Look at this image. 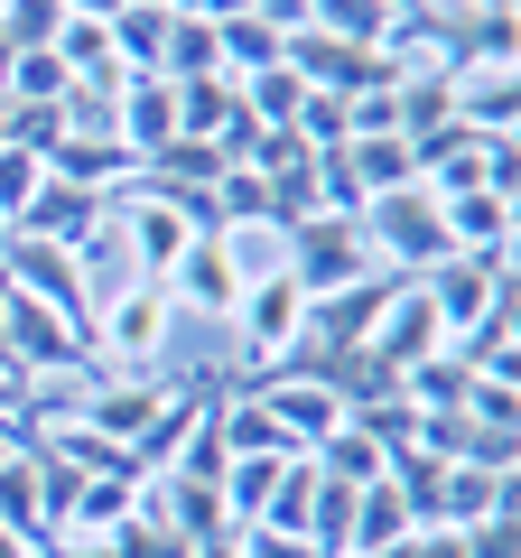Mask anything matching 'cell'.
<instances>
[{"label": "cell", "mask_w": 521, "mask_h": 558, "mask_svg": "<svg viewBox=\"0 0 521 558\" xmlns=\"http://www.w3.org/2000/svg\"><path fill=\"white\" fill-rule=\"evenodd\" d=\"M233 549H242V558H317L299 531H233Z\"/></svg>", "instance_id": "38"}, {"label": "cell", "mask_w": 521, "mask_h": 558, "mask_svg": "<svg viewBox=\"0 0 521 558\" xmlns=\"http://www.w3.org/2000/svg\"><path fill=\"white\" fill-rule=\"evenodd\" d=\"M252 149H260V121L233 102V112L215 121V159H223V168H252Z\"/></svg>", "instance_id": "37"}, {"label": "cell", "mask_w": 521, "mask_h": 558, "mask_svg": "<svg viewBox=\"0 0 521 558\" xmlns=\"http://www.w3.org/2000/svg\"><path fill=\"white\" fill-rule=\"evenodd\" d=\"M391 289H401L391 270H363L354 289H326V299H307V326H299V336L317 344V354H354V344L373 336V317L391 307Z\"/></svg>", "instance_id": "9"}, {"label": "cell", "mask_w": 521, "mask_h": 558, "mask_svg": "<svg viewBox=\"0 0 521 558\" xmlns=\"http://www.w3.org/2000/svg\"><path fill=\"white\" fill-rule=\"evenodd\" d=\"M410 531H420V521H410V502H401V484H391V475L354 484V549H401Z\"/></svg>", "instance_id": "21"}, {"label": "cell", "mask_w": 521, "mask_h": 558, "mask_svg": "<svg viewBox=\"0 0 521 558\" xmlns=\"http://www.w3.org/2000/svg\"><path fill=\"white\" fill-rule=\"evenodd\" d=\"M344 178H354L363 205H381L401 186H420V168H410V140H344Z\"/></svg>", "instance_id": "19"}, {"label": "cell", "mask_w": 521, "mask_h": 558, "mask_svg": "<svg viewBox=\"0 0 521 558\" xmlns=\"http://www.w3.org/2000/svg\"><path fill=\"white\" fill-rule=\"evenodd\" d=\"M447 75V121L475 140H521V57H484V65H438Z\"/></svg>", "instance_id": "6"}, {"label": "cell", "mask_w": 521, "mask_h": 558, "mask_svg": "<svg viewBox=\"0 0 521 558\" xmlns=\"http://www.w3.org/2000/svg\"><path fill=\"white\" fill-rule=\"evenodd\" d=\"M299 102H307V84L289 75V65H270V75L242 84V112H252L260 131H289V121H299Z\"/></svg>", "instance_id": "31"}, {"label": "cell", "mask_w": 521, "mask_h": 558, "mask_svg": "<svg viewBox=\"0 0 521 558\" xmlns=\"http://www.w3.org/2000/svg\"><path fill=\"white\" fill-rule=\"evenodd\" d=\"M475 10H502V20H521V0H475Z\"/></svg>", "instance_id": "42"}, {"label": "cell", "mask_w": 521, "mask_h": 558, "mask_svg": "<svg viewBox=\"0 0 521 558\" xmlns=\"http://www.w3.org/2000/svg\"><path fill=\"white\" fill-rule=\"evenodd\" d=\"M131 512H141V484H112V475H94V484L75 494V512H65V531H57V539H112Z\"/></svg>", "instance_id": "22"}, {"label": "cell", "mask_w": 521, "mask_h": 558, "mask_svg": "<svg viewBox=\"0 0 521 558\" xmlns=\"http://www.w3.org/2000/svg\"><path fill=\"white\" fill-rule=\"evenodd\" d=\"M242 279H252V252H242L233 233H196L178 252V270H168V307H178V317H233Z\"/></svg>", "instance_id": "7"}, {"label": "cell", "mask_w": 521, "mask_h": 558, "mask_svg": "<svg viewBox=\"0 0 521 558\" xmlns=\"http://www.w3.org/2000/svg\"><path fill=\"white\" fill-rule=\"evenodd\" d=\"M102 215H112V196H84V186H65V178H38V196L20 205V223H10V233L57 242V252H84V242L102 233Z\"/></svg>", "instance_id": "12"}, {"label": "cell", "mask_w": 521, "mask_h": 558, "mask_svg": "<svg viewBox=\"0 0 521 558\" xmlns=\"http://www.w3.org/2000/svg\"><path fill=\"white\" fill-rule=\"evenodd\" d=\"M280 270L299 279L307 299H326V289H354L363 270H373V242H363V215H307L280 233Z\"/></svg>", "instance_id": "2"}, {"label": "cell", "mask_w": 521, "mask_h": 558, "mask_svg": "<svg viewBox=\"0 0 521 558\" xmlns=\"http://www.w3.org/2000/svg\"><path fill=\"white\" fill-rule=\"evenodd\" d=\"M299 326H307V289L280 270V260H260V270L242 279V299H233V336H242V354H252V373L270 354H289Z\"/></svg>", "instance_id": "5"}, {"label": "cell", "mask_w": 521, "mask_h": 558, "mask_svg": "<svg viewBox=\"0 0 521 558\" xmlns=\"http://www.w3.org/2000/svg\"><path fill=\"white\" fill-rule=\"evenodd\" d=\"M242 102V84L233 75H196V84H178V140H215V121Z\"/></svg>", "instance_id": "28"}, {"label": "cell", "mask_w": 521, "mask_h": 558, "mask_svg": "<svg viewBox=\"0 0 521 558\" xmlns=\"http://www.w3.org/2000/svg\"><path fill=\"white\" fill-rule=\"evenodd\" d=\"M317 465H307V457H289L280 465V484H270V502H260V521H252V531H307V502H317Z\"/></svg>", "instance_id": "27"}, {"label": "cell", "mask_w": 521, "mask_h": 558, "mask_svg": "<svg viewBox=\"0 0 521 558\" xmlns=\"http://www.w3.org/2000/svg\"><path fill=\"white\" fill-rule=\"evenodd\" d=\"M391 0H307V28H326V38H344V47H381L391 38Z\"/></svg>", "instance_id": "23"}, {"label": "cell", "mask_w": 521, "mask_h": 558, "mask_svg": "<svg viewBox=\"0 0 521 558\" xmlns=\"http://www.w3.org/2000/svg\"><path fill=\"white\" fill-rule=\"evenodd\" d=\"M363 242H373V270H391V279H428V270L447 260L438 196H428V186H401V196L363 205Z\"/></svg>", "instance_id": "1"}, {"label": "cell", "mask_w": 521, "mask_h": 558, "mask_svg": "<svg viewBox=\"0 0 521 558\" xmlns=\"http://www.w3.org/2000/svg\"><path fill=\"white\" fill-rule=\"evenodd\" d=\"M57 28H65V0H0V38L20 47H57Z\"/></svg>", "instance_id": "32"}, {"label": "cell", "mask_w": 521, "mask_h": 558, "mask_svg": "<svg viewBox=\"0 0 521 558\" xmlns=\"http://www.w3.org/2000/svg\"><path fill=\"white\" fill-rule=\"evenodd\" d=\"M168 20L178 10H159V0H131V10H112V65L121 75H159V57H168Z\"/></svg>", "instance_id": "18"}, {"label": "cell", "mask_w": 521, "mask_h": 558, "mask_svg": "<svg viewBox=\"0 0 521 558\" xmlns=\"http://www.w3.org/2000/svg\"><path fill=\"white\" fill-rule=\"evenodd\" d=\"M215 65H223L233 84L270 75V65H280V28H270V20H252V10H233V20H215Z\"/></svg>", "instance_id": "20"}, {"label": "cell", "mask_w": 521, "mask_h": 558, "mask_svg": "<svg viewBox=\"0 0 521 558\" xmlns=\"http://www.w3.org/2000/svg\"><path fill=\"white\" fill-rule=\"evenodd\" d=\"M354 428H363V438L381 447V465H391V457H410V447H420V410H410L401 391H391V400H363V410H354Z\"/></svg>", "instance_id": "30"}, {"label": "cell", "mask_w": 521, "mask_h": 558, "mask_svg": "<svg viewBox=\"0 0 521 558\" xmlns=\"http://www.w3.org/2000/svg\"><path fill=\"white\" fill-rule=\"evenodd\" d=\"M289 131H299L307 149H317V159H326V149H344V140H354V121H344V94H307Z\"/></svg>", "instance_id": "33"}, {"label": "cell", "mask_w": 521, "mask_h": 558, "mask_svg": "<svg viewBox=\"0 0 521 558\" xmlns=\"http://www.w3.org/2000/svg\"><path fill=\"white\" fill-rule=\"evenodd\" d=\"M307 465H317V475H326V484H373V475H381V447H373V438H363L354 418H344L336 438H317V447H307Z\"/></svg>", "instance_id": "26"}, {"label": "cell", "mask_w": 521, "mask_h": 558, "mask_svg": "<svg viewBox=\"0 0 521 558\" xmlns=\"http://www.w3.org/2000/svg\"><path fill=\"white\" fill-rule=\"evenodd\" d=\"M420 289H428V307H438L447 344H457V336H475V326L494 317V299H512L521 279H512V260H465V252H447Z\"/></svg>", "instance_id": "8"}, {"label": "cell", "mask_w": 521, "mask_h": 558, "mask_svg": "<svg viewBox=\"0 0 521 558\" xmlns=\"http://www.w3.org/2000/svg\"><path fill=\"white\" fill-rule=\"evenodd\" d=\"M0 531H20L38 549V457L28 447H0Z\"/></svg>", "instance_id": "24"}, {"label": "cell", "mask_w": 521, "mask_h": 558, "mask_svg": "<svg viewBox=\"0 0 521 558\" xmlns=\"http://www.w3.org/2000/svg\"><path fill=\"white\" fill-rule=\"evenodd\" d=\"M47 178L84 186V196H121V186L141 178V159L121 149V131H65L57 149H47Z\"/></svg>", "instance_id": "15"}, {"label": "cell", "mask_w": 521, "mask_h": 558, "mask_svg": "<svg viewBox=\"0 0 521 558\" xmlns=\"http://www.w3.org/2000/svg\"><path fill=\"white\" fill-rule=\"evenodd\" d=\"M0 289H10V299L57 307V317H75V326H94V279H84V260L57 252V242L0 233Z\"/></svg>", "instance_id": "4"}, {"label": "cell", "mask_w": 521, "mask_h": 558, "mask_svg": "<svg viewBox=\"0 0 521 558\" xmlns=\"http://www.w3.org/2000/svg\"><path fill=\"white\" fill-rule=\"evenodd\" d=\"M0 558H38V549H28V539H20V531H0Z\"/></svg>", "instance_id": "41"}, {"label": "cell", "mask_w": 521, "mask_h": 558, "mask_svg": "<svg viewBox=\"0 0 521 558\" xmlns=\"http://www.w3.org/2000/svg\"><path fill=\"white\" fill-rule=\"evenodd\" d=\"M112 131H121V149H131V159H159L168 140H178V84H168V75H121Z\"/></svg>", "instance_id": "14"}, {"label": "cell", "mask_w": 521, "mask_h": 558, "mask_svg": "<svg viewBox=\"0 0 521 558\" xmlns=\"http://www.w3.org/2000/svg\"><path fill=\"white\" fill-rule=\"evenodd\" d=\"M242 10H252V20H270L289 38V28H307V0H242Z\"/></svg>", "instance_id": "39"}, {"label": "cell", "mask_w": 521, "mask_h": 558, "mask_svg": "<svg viewBox=\"0 0 521 558\" xmlns=\"http://www.w3.org/2000/svg\"><path fill=\"white\" fill-rule=\"evenodd\" d=\"M280 465H289V457H233V465H223L215 494H223V521H233V531H252V521H260V502H270Z\"/></svg>", "instance_id": "25"}, {"label": "cell", "mask_w": 521, "mask_h": 558, "mask_svg": "<svg viewBox=\"0 0 521 558\" xmlns=\"http://www.w3.org/2000/svg\"><path fill=\"white\" fill-rule=\"evenodd\" d=\"M438 223H447V252H465V260H512V196H494V186L447 196Z\"/></svg>", "instance_id": "17"}, {"label": "cell", "mask_w": 521, "mask_h": 558, "mask_svg": "<svg viewBox=\"0 0 521 558\" xmlns=\"http://www.w3.org/2000/svg\"><path fill=\"white\" fill-rule=\"evenodd\" d=\"M363 354H373V363H391V373H410V363L447 354V326H438V307H428V289H420V279H401V289H391V307L373 317Z\"/></svg>", "instance_id": "10"}, {"label": "cell", "mask_w": 521, "mask_h": 558, "mask_svg": "<svg viewBox=\"0 0 521 558\" xmlns=\"http://www.w3.org/2000/svg\"><path fill=\"white\" fill-rule=\"evenodd\" d=\"M242 391L270 410V428H280V447L289 457H307L317 438H336L344 428V410H336V391H317V381H242Z\"/></svg>", "instance_id": "13"}, {"label": "cell", "mask_w": 521, "mask_h": 558, "mask_svg": "<svg viewBox=\"0 0 521 558\" xmlns=\"http://www.w3.org/2000/svg\"><path fill=\"white\" fill-rule=\"evenodd\" d=\"M102 549H112V558H186V539H168L159 521H141V512H131L112 539H102Z\"/></svg>", "instance_id": "35"}, {"label": "cell", "mask_w": 521, "mask_h": 558, "mask_svg": "<svg viewBox=\"0 0 521 558\" xmlns=\"http://www.w3.org/2000/svg\"><path fill=\"white\" fill-rule=\"evenodd\" d=\"M168 391L178 381H159V373H112V381H84V428H102V438H121V447H141L149 438V418L168 410Z\"/></svg>", "instance_id": "11"}, {"label": "cell", "mask_w": 521, "mask_h": 558, "mask_svg": "<svg viewBox=\"0 0 521 558\" xmlns=\"http://www.w3.org/2000/svg\"><path fill=\"white\" fill-rule=\"evenodd\" d=\"M410 558H465L457 531H410Z\"/></svg>", "instance_id": "40"}, {"label": "cell", "mask_w": 521, "mask_h": 558, "mask_svg": "<svg viewBox=\"0 0 521 558\" xmlns=\"http://www.w3.org/2000/svg\"><path fill=\"white\" fill-rule=\"evenodd\" d=\"M38 178H47V159L10 140V149H0V223H20V205L38 196Z\"/></svg>", "instance_id": "34"}, {"label": "cell", "mask_w": 521, "mask_h": 558, "mask_svg": "<svg viewBox=\"0 0 521 558\" xmlns=\"http://www.w3.org/2000/svg\"><path fill=\"white\" fill-rule=\"evenodd\" d=\"M168 84H196V75H223L215 65V20H168V57H159Z\"/></svg>", "instance_id": "29"}, {"label": "cell", "mask_w": 521, "mask_h": 558, "mask_svg": "<svg viewBox=\"0 0 521 558\" xmlns=\"http://www.w3.org/2000/svg\"><path fill=\"white\" fill-rule=\"evenodd\" d=\"M168 326H178V307H168V289H149V279H131V289H112V299H94V354H112L121 373H159V354H168Z\"/></svg>", "instance_id": "3"}, {"label": "cell", "mask_w": 521, "mask_h": 558, "mask_svg": "<svg viewBox=\"0 0 521 558\" xmlns=\"http://www.w3.org/2000/svg\"><path fill=\"white\" fill-rule=\"evenodd\" d=\"M512 494H521V475H484V465H447V475H438V502H428V521H420V531H475V521L512 512Z\"/></svg>", "instance_id": "16"}, {"label": "cell", "mask_w": 521, "mask_h": 558, "mask_svg": "<svg viewBox=\"0 0 521 558\" xmlns=\"http://www.w3.org/2000/svg\"><path fill=\"white\" fill-rule=\"evenodd\" d=\"M0 149H10V102H0Z\"/></svg>", "instance_id": "43"}, {"label": "cell", "mask_w": 521, "mask_h": 558, "mask_svg": "<svg viewBox=\"0 0 521 558\" xmlns=\"http://www.w3.org/2000/svg\"><path fill=\"white\" fill-rule=\"evenodd\" d=\"M457 539H465V558H521V512H494V521H475Z\"/></svg>", "instance_id": "36"}]
</instances>
